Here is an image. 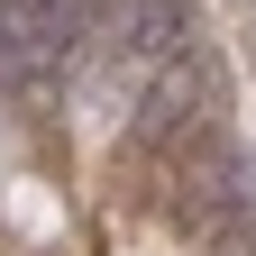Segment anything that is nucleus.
Listing matches in <instances>:
<instances>
[{
    "mask_svg": "<svg viewBox=\"0 0 256 256\" xmlns=\"http://www.w3.org/2000/svg\"><path fill=\"white\" fill-rule=\"evenodd\" d=\"M55 64H64V46H55L28 10L0 0V92H37V82H55Z\"/></svg>",
    "mask_w": 256,
    "mask_h": 256,
    "instance_id": "obj_1",
    "label": "nucleus"
},
{
    "mask_svg": "<svg viewBox=\"0 0 256 256\" xmlns=\"http://www.w3.org/2000/svg\"><path fill=\"white\" fill-rule=\"evenodd\" d=\"M10 10H28V18H37V28H46L55 46H82L92 28L110 18V0H10Z\"/></svg>",
    "mask_w": 256,
    "mask_h": 256,
    "instance_id": "obj_2",
    "label": "nucleus"
}]
</instances>
